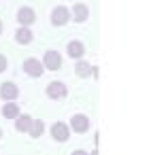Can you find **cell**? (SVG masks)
<instances>
[{"mask_svg":"<svg viewBox=\"0 0 147 155\" xmlns=\"http://www.w3.org/2000/svg\"><path fill=\"white\" fill-rule=\"evenodd\" d=\"M45 96H47L49 100H64V98L68 96V87H66V83H62V81H51V83H47V87H45Z\"/></svg>","mask_w":147,"mask_h":155,"instance_id":"1","label":"cell"},{"mask_svg":"<svg viewBox=\"0 0 147 155\" xmlns=\"http://www.w3.org/2000/svg\"><path fill=\"white\" fill-rule=\"evenodd\" d=\"M7 68H9V60H7V55H5V53H0V74H2Z\"/></svg>","mask_w":147,"mask_h":155,"instance_id":"16","label":"cell"},{"mask_svg":"<svg viewBox=\"0 0 147 155\" xmlns=\"http://www.w3.org/2000/svg\"><path fill=\"white\" fill-rule=\"evenodd\" d=\"M70 155H87V151H83V149H75Z\"/></svg>","mask_w":147,"mask_h":155,"instance_id":"17","label":"cell"},{"mask_svg":"<svg viewBox=\"0 0 147 155\" xmlns=\"http://www.w3.org/2000/svg\"><path fill=\"white\" fill-rule=\"evenodd\" d=\"M41 64H43L45 70H60L62 68V53H58L56 49H49V51L43 53Z\"/></svg>","mask_w":147,"mask_h":155,"instance_id":"4","label":"cell"},{"mask_svg":"<svg viewBox=\"0 0 147 155\" xmlns=\"http://www.w3.org/2000/svg\"><path fill=\"white\" fill-rule=\"evenodd\" d=\"M36 21V11L32 7H19L17 9V24L24 28H30Z\"/></svg>","mask_w":147,"mask_h":155,"instance_id":"8","label":"cell"},{"mask_svg":"<svg viewBox=\"0 0 147 155\" xmlns=\"http://www.w3.org/2000/svg\"><path fill=\"white\" fill-rule=\"evenodd\" d=\"M49 134H51V138L56 142H66L70 138V127H68L66 121H56V123H51Z\"/></svg>","mask_w":147,"mask_h":155,"instance_id":"5","label":"cell"},{"mask_svg":"<svg viewBox=\"0 0 147 155\" xmlns=\"http://www.w3.org/2000/svg\"><path fill=\"white\" fill-rule=\"evenodd\" d=\"M68 21H70V9L64 7V5L53 7V11H51V26L62 28V26H66Z\"/></svg>","mask_w":147,"mask_h":155,"instance_id":"3","label":"cell"},{"mask_svg":"<svg viewBox=\"0 0 147 155\" xmlns=\"http://www.w3.org/2000/svg\"><path fill=\"white\" fill-rule=\"evenodd\" d=\"M32 41H34V32H32V28H24V26H19L17 32H15V43H17V45H30Z\"/></svg>","mask_w":147,"mask_h":155,"instance_id":"11","label":"cell"},{"mask_svg":"<svg viewBox=\"0 0 147 155\" xmlns=\"http://www.w3.org/2000/svg\"><path fill=\"white\" fill-rule=\"evenodd\" d=\"M17 96H19V87L13 81H5L2 85H0V98H2L5 102H15Z\"/></svg>","mask_w":147,"mask_h":155,"instance_id":"9","label":"cell"},{"mask_svg":"<svg viewBox=\"0 0 147 155\" xmlns=\"http://www.w3.org/2000/svg\"><path fill=\"white\" fill-rule=\"evenodd\" d=\"M2 136H5V132H2V127H0V140H2Z\"/></svg>","mask_w":147,"mask_h":155,"instance_id":"19","label":"cell"},{"mask_svg":"<svg viewBox=\"0 0 147 155\" xmlns=\"http://www.w3.org/2000/svg\"><path fill=\"white\" fill-rule=\"evenodd\" d=\"M2 30H5V24H2V19H0V34H2Z\"/></svg>","mask_w":147,"mask_h":155,"instance_id":"18","label":"cell"},{"mask_svg":"<svg viewBox=\"0 0 147 155\" xmlns=\"http://www.w3.org/2000/svg\"><path fill=\"white\" fill-rule=\"evenodd\" d=\"M75 74H77L79 79L92 77V64H90L87 60H77V64H75Z\"/></svg>","mask_w":147,"mask_h":155,"instance_id":"13","label":"cell"},{"mask_svg":"<svg viewBox=\"0 0 147 155\" xmlns=\"http://www.w3.org/2000/svg\"><path fill=\"white\" fill-rule=\"evenodd\" d=\"M68 127H70V132H75V134H87L90 127H92V121H90L87 115L77 113V115L70 117V125H68Z\"/></svg>","mask_w":147,"mask_h":155,"instance_id":"2","label":"cell"},{"mask_svg":"<svg viewBox=\"0 0 147 155\" xmlns=\"http://www.w3.org/2000/svg\"><path fill=\"white\" fill-rule=\"evenodd\" d=\"M30 123H32V117H30V115H26V113H19V117L15 119V130H17L19 134H28Z\"/></svg>","mask_w":147,"mask_h":155,"instance_id":"14","label":"cell"},{"mask_svg":"<svg viewBox=\"0 0 147 155\" xmlns=\"http://www.w3.org/2000/svg\"><path fill=\"white\" fill-rule=\"evenodd\" d=\"M19 104L17 102H7V104H2V117L5 119H9V121H15L17 117H19Z\"/></svg>","mask_w":147,"mask_h":155,"instance_id":"12","label":"cell"},{"mask_svg":"<svg viewBox=\"0 0 147 155\" xmlns=\"http://www.w3.org/2000/svg\"><path fill=\"white\" fill-rule=\"evenodd\" d=\"M66 55L70 60H83L85 55V45L81 41H68L66 43Z\"/></svg>","mask_w":147,"mask_h":155,"instance_id":"10","label":"cell"},{"mask_svg":"<svg viewBox=\"0 0 147 155\" xmlns=\"http://www.w3.org/2000/svg\"><path fill=\"white\" fill-rule=\"evenodd\" d=\"M22 70H24L28 77H32V79H39V77H43V74H45V68H43L41 60H36V58H26V60H24Z\"/></svg>","mask_w":147,"mask_h":155,"instance_id":"6","label":"cell"},{"mask_svg":"<svg viewBox=\"0 0 147 155\" xmlns=\"http://www.w3.org/2000/svg\"><path fill=\"white\" fill-rule=\"evenodd\" d=\"M28 134H30V138H41V136L45 134V121L32 119V123H30V127H28Z\"/></svg>","mask_w":147,"mask_h":155,"instance_id":"15","label":"cell"},{"mask_svg":"<svg viewBox=\"0 0 147 155\" xmlns=\"http://www.w3.org/2000/svg\"><path fill=\"white\" fill-rule=\"evenodd\" d=\"M70 19L75 24H85L90 19V7L85 2H75L70 9Z\"/></svg>","mask_w":147,"mask_h":155,"instance_id":"7","label":"cell"}]
</instances>
